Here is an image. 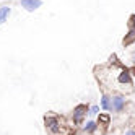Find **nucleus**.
<instances>
[{
    "instance_id": "1",
    "label": "nucleus",
    "mask_w": 135,
    "mask_h": 135,
    "mask_svg": "<svg viewBox=\"0 0 135 135\" xmlns=\"http://www.w3.org/2000/svg\"><path fill=\"white\" fill-rule=\"evenodd\" d=\"M94 75L103 86L106 93H119V94H132L135 91V85L130 69L124 67L115 55H111V59L108 64L99 65L94 69Z\"/></svg>"
},
{
    "instance_id": "11",
    "label": "nucleus",
    "mask_w": 135,
    "mask_h": 135,
    "mask_svg": "<svg viewBox=\"0 0 135 135\" xmlns=\"http://www.w3.org/2000/svg\"><path fill=\"white\" fill-rule=\"evenodd\" d=\"M101 114V106L99 104H91L90 109H88V117H98V115Z\"/></svg>"
},
{
    "instance_id": "10",
    "label": "nucleus",
    "mask_w": 135,
    "mask_h": 135,
    "mask_svg": "<svg viewBox=\"0 0 135 135\" xmlns=\"http://www.w3.org/2000/svg\"><path fill=\"white\" fill-rule=\"evenodd\" d=\"M124 46L125 47H129V46H132L133 42H135V31L133 30H129V33L125 34V37H124Z\"/></svg>"
},
{
    "instance_id": "2",
    "label": "nucleus",
    "mask_w": 135,
    "mask_h": 135,
    "mask_svg": "<svg viewBox=\"0 0 135 135\" xmlns=\"http://www.w3.org/2000/svg\"><path fill=\"white\" fill-rule=\"evenodd\" d=\"M44 127L51 135H60L67 125L64 124V119H60L55 114H46L44 115Z\"/></svg>"
},
{
    "instance_id": "14",
    "label": "nucleus",
    "mask_w": 135,
    "mask_h": 135,
    "mask_svg": "<svg viewBox=\"0 0 135 135\" xmlns=\"http://www.w3.org/2000/svg\"><path fill=\"white\" fill-rule=\"evenodd\" d=\"M130 60H132V64H133V67H135V51L132 52V57H130Z\"/></svg>"
},
{
    "instance_id": "3",
    "label": "nucleus",
    "mask_w": 135,
    "mask_h": 135,
    "mask_svg": "<svg viewBox=\"0 0 135 135\" xmlns=\"http://www.w3.org/2000/svg\"><path fill=\"white\" fill-rule=\"evenodd\" d=\"M88 109H90V106H86V104H76L73 111H72V124H73V127H78V125H83L85 124V119H86V115H88Z\"/></svg>"
},
{
    "instance_id": "9",
    "label": "nucleus",
    "mask_w": 135,
    "mask_h": 135,
    "mask_svg": "<svg viewBox=\"0 0 135 135\" xmlns=\"http://www.w3.org/2000/svg\"><path fill=\"white\" fill-rule=\"evenodd\" d=\"M98 124H99V127H108V125H111V114L109 112H101L98 115Z\"/></svg>"
},
{
    "instance_id": "8",
    "label": "nucleus",
    "mask_w": 135,
    "mask_h": 135,
    "mask_svg": "<svg viewBox=\"0 0 135 135\" xmlns=\"http://www.w3.org/2000/svg\"><path fill=\"white\" fill-rule=\"evenodd\" d=\"M10 13H12V7L10 5H2L0 7V25H3L8 20Z\"/></svg>"
},
{
    "instance_id": "12",
    "label": "nucleus",
    "mask_w": 135,
    "mask_h": 135,
    "mask_svg": "<svg viewBox=\"0 0 135 135\" xmlns=\"http://www.w3.org/2000/svg\"><path fill=\"white\" fill-rule=\"evenodd\" d=\"M129 26H130V30H133V31H135V15H132V16H130V23H129Z\"/></svg>"
},
{
    "instance_id": "5",
    "label": "nucleus",
    "mask_w": 135,
    "mask_h": 135,
    "mask_svg": "<svg viewBox=\"0 0 135 135\" xmlns=\"http://www.w3.org/2000/svg\"><path fill=\"white\" fill-rule=\"evenodd\" d=\"M20 5L21 8H25L26 12H36L37 8H41L42 5V0H20Z\"/></svg>"
},
{
    "instance_id": "6",
    "label": "nucleus",
    "mask_w": 135,
    "mask_h": 135,
    "mask_svg": "<svg viewBox=\"0 0 135 135\" xmlns=\"http://www.w3.org/2000/svg\"><path fill=\"white\" fill-rule=\"evenodd\" d=\"M81 129H83L85 133L96 135V133H98V130H99V124H98V120H94V119H88V120L83 124Z\"/></svg>"
},
{
    "instance_id": "4",
    "label": "nucleus",
    "mask_w": 135,
    "mask_h": 135,
    "mask_svg": "<svg viewBox=\"0 0 135 135\" xmlns=\"http://www.w3.org/2000/svg\"><path fill=\"white\" fill-rule=\"evenodd\" d=\"M127 108V99H125L124 94L119 93H112L111 94V111L115 114H122Z\"/></svg>"
},
{
    "instance_id": "13",
    "label": "nucleus",
    "mask_w": 135,
    "mask_h": 135,
    "mask_svg": "<svg viewBox=\"0 0 135 135\" xmlns=\"http://www.w3.org/2000/svg\"><path fill=\"white\" fill-rule=\"evenodd\" d=\"M124 135H135V129H127V130H124Z\"/></svg>"
},
{
    "instance_id": "7",
    "label": "nucleus",
    "mask_w": 135,
    "mask_h": 135,
    "mask_svg": "<svg viewBox=\"0 0 135 135\" xmlns=\"http://www.w3.org/2000/svg\"><path fill=\"white\" fill-rule=\"evenodd\" d=\"M99 106H101V111L104 112H109L111 111V94L103 91L101 98H99Z\"/></svg>"
}]
</instances>
